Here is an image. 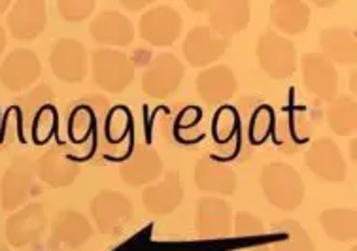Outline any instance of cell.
I'll return each instance as SVG.
<instances>
[{"label":"cell","mask_w":357,"mask_h":251,"mask_svg":"<svg viewBox=\"0 0 357 251\" xmlns=\"http://www.w3.org/2000/svg\"><path fill=\"white\" fill-rule=\"evenodd\" d=\"M261 189L273 206L291 212L305 199V183L293 167L286 162H268L261 170Z\"/></svg>","instance_id":"obj_1"},{"label":"cell","mask_w":357,"mask_h":251,"mask_svg":"<svg viewBox=\"0 0 357 251\" xmlns=\"http://www.w3.org/2000/svg\"><path fill=\"white\" fill-rule=\"evenodd\" d=\"M93 79L102 91L121 93L135 79V63L129 55L112 47H100L91 59Z\"/></svg>","instance_id":"obj_2"},{"label":"cell","mask_w":357,"mask_h":251,"mask_svg":"<svg viewBox=\"0 0 357 251\" xmlns=\"http://www.w3.org/2000/svg\"><path fill=\"white\" fill-rule=\"evenodd\" d=\"M255 55L259 61V66L266 72V76L273 79H287L297 70V50L291 40L286 36L266 31L257 40Z\"/></svg>","instance_id":"obj_3"},{"label":"cell","mask_w":357,"mask_h":251,"mask_svg":"<svg viewBox=\"0 0 357 251\" xmlns=\"http://www.w3.org/2000/svg\"><path fill=\"white\" fill-rule=\"evenodd\" d=\"M89 212L95 219L98 232L116 236L130 225L132 215H135V208L123 193L112 191V189H102L91 200Z\"/></svg>","instance_id":"obj_4"},{"label":"cell","mask_w":357,"mask_h":251,"mask_svg":"<svg viewBox=\"0 0 357 251\" xmlns=\"http://www.w3.org/2000/svg\"><path fill=\"white\" fill-rule=\"evenodd\" d=\"M183 79V65L172 53L157 55L142 76V91L150 98L165 100L174 95Z\"/></svg>","instance_id":"obj_5"},{"label":"cell","mask_w":357,"mask_h":251,"mask_svg":"<svg viewBox=\"0 0 357 251\" xmlns=\"http://www.w3.org/2000/svg\"><path fill=\"white\" fill-rule=\"evenodd\" d=\"M53 74L66 84H79L87 76V52L82 42L74 38H59L50 53Z\"/></svg>","instance_id":"obj_6"},{"label":"cell","mask_w":357,"mask_h":251,"mask_svg":"<svg viewBox=\"0 0 357 251\" xmlns=\"http://www.w3.org/2000/svg\"><path fill=\"white\" fill-rule=\"evenodd\" d=\"M301 70L306 89L324 102H331L337 97L338 74L337 66L331 65L321 53H305L301 57Z\"/></svg>","instance_id":"obj_7"},{"label":"cell","mask_w":357,"mask_h":251,"mask_svg":"<svg viewBox=\"0 0 357 251\" xmlns=\"http://www.w3.org/2000/svg\"><path fill=\"white\" fill-rule=\"evenodd\" d=\"M34 180V162L25 157H13L10 167L2 176L0 181V200L2 208L12 212L15 208H20L26 200Z\"/></svg>","instance_id":"obj_8"},{"label":"cell","mask_w":357,"mask_h":251,"mask_svg":"<svg viewBox=\"0 0 357 251\" xmlns=\"http://www.w3.org/2000/svg\"><path fill=\"white\" fill-rule=\"evenodd\" d=\"M182 33V17L170 6L150 8L140 20V36L150 45H172Z\"/></svg>","instance_id":"obj_9"},{"label":"cell","mask_w":357,"mask_h":251,"mask_svg":"<svg viewBox=\"0 0 357 251\" xmlns=\"http://www.w3.org/2000/svg\"><path fill=\"white\" fill-rule=\"evenodd\" d=\"M229 42L231 40L215 36L210 31V26L197 25L185 36L183 55L193 68H204V66L214 65L215 61L223 57V53L227 52Z\"/></svg>","instance_id":"obj_10"},{"label":"cell","mask_w":357,"mask_h":251,"mask_svg":"<svg viewBox=\"0 0 357 251\" xmlns=\"http://www.w3.org/2000/svg\"><path fill=\"white\" fill-rule=\"evenodd\" d=\"M42 74L38 55L31 50H15L0 65V84L12 93L25 91Z\"/></svg>","instance_id":"obj_11"},{"label":"cell","mask_w":357,"mask_h":251,"mask_svg":"<svg viewBox=\"0 0 357 251\" xmlns=\"http://www.w3.org/2000/svg\"><path fill=\"white\" fill-rule=\"evenodd\" d=\"M306 167L314 176L329 183L346 180V161L331 138H318L306 151Z\"/></svg>","instance_id":"obj_12"},{"label":"cell","mask_w":357,"mask_h":251,"mask_svg":"<svg viewBox=\"0 0 357 251\" xmlns=\"http://www.w3.org/2000/svg\"><path fill=\"white\" fill-rule=\"evenodd\" d=\"M233 210L227 200L218 197H204L197 204L195 231L204 240L225 238L231 234Z\"/></svg>","instance_id":"obj_13"},{"label":"cell","mask_w":357,"mask_h":251,"mask_svg":"<svg viewBox=\"0 0 357 251\" xmlns=\"http://www.w3.org/2000/svg\"><path fill=\"white\" fill-rule=\"evenodd\" d=\"M195 87L202 102L208 106H221L236 95L238 79L227 65L208 66L197 76Z\"/></svg>","instance_id":"obj_14"},{"label":"cell","mask_w":357,"mask_h":251,"mask_svg":"<svg viewBox=\"0 0 357 251\" xmlns=\"http://www.w3.org/2000/svg\"><path fill=\"white\" fill-rule=\"evenodd\" d=\"M252 20V10L246 0H221L208 8L210 31L220 38L231 40L244 31Z\"/></svg>","instance_id":"obj_15"},{"label":"cell","mask_w":357,"mask_h":251,"mask_svg":"<svg viewBox=\"0 0 357 251\" xmlns=\"http://www.w3.org/2000/svg\"><path fill=\"white\" fill-rule=\"evenodd\" d=\"M46 4L42 0H20L13 2L8 12V31L15 40L38 38L46 29Z\"/></svg>","instance_id":"obj_16"},{"label":"cell","mask_w":357,"mask_h":251,"mask_svg":"<svg viewBox=\"0 0 357 251\" xmlns=\"http://www.w3.org/2000/svg\"><path fill=\"white\" fill-rule=\"evenodd\" d=\"M46 225V210L42 204L34 202L10 215L6 221V238L13 248H26L44 234Z\"/></svg>","instance_id":"obj_17"},{"label":"cell","mask_w":357,"mask_h":251,"mask_svg":"<svg viewBox=\"0 0 357 251\" xmlns=\"http://www.w3.org/2000/svg\"><path fill=\"white\" fill-rule=\"evenodd\" d=\"M108 114V102L102 97H91L74 104L68 116V136L72 142L84 144L97 138V119H102Z\"/></svg>","instance_id":"obj_18"},{"label":"cell","mask_w":357,"mask_h":251,"mask_svg":"<svg viewBox=\"0 0 357 251\" xmlns=\"http://www.w3.org/2000/svg\"><path fill=\"white\" fill-rule=\"evenodd\" d=\"M162 172V161L155 149L140 146L119 165L121 180L130 187L148 185L155 181Z\"/></svg>","instance_id":"obj_19"},{"label":"cell","mask_w":357,"mask_h":251,"mask_svg":"<svg viewBox=\"0 0 357 251\" xmlns=\"http://www.w3.org/2000/svg\"><path fill=\"white\" fill-rule=\"evenodd\" d=\"M89 34L100 45L123 47L135 40V26L129 17H125L117 10H104L91 21Z\"/></svg>","instance_id":"obj_20"},{"label":"cell","mask_w":357,"mask_h":251,"mask_svg":"<svg viewBox=\"0 0 357 251\" xmlns=\"http://www.w3.org/2000/svg\"><path fill=\"white\" fill-rule=\"evenodd\" d=\"M183 199V187L182 180H180V172L172 170L165 176V180L155 185H148L142 193V204L144 208L155 215H169L180 206V202Z\"/></svg>","instance_id":"obj_21"},{"label":"cell","mask_w":357,"mask_h":251,"mask_svg":"<svg viewBox=\"0 0 357 251\" xmlns=\"http://www.w3.org/2000/svg\"><path fill=\"white\" fill-rule=\"evenodd\" d=\"M195 185L202 193L233 195L236 191L238 180L234 170L225 162H220L212 157H202L195 165Z\"/></svg>","instance_id":"obj_22"},{"label":"cell","mask_w":357,"mask_h":251,"mask_svg":"<svg viewBox=\"0 0 357 251\" xmlns=\"http://www.w3.org/2000/svg\"><path fill=\"white\" fill-rule=\"evenodd\" d=\"M34 170L40 180L53 189L72 185L82 172L79 165L68 159L65 151L57 148L40 155V159L34 165Z\"/></svg>","instance_id":"obj_23"},{"label":"cell","mask_w":357,"mask_h":251,"mask_svg":"<svg viewBox=\"0 0 357 251\" xmlns=\"http://www.w3.org/2000/svg\"><path fill=\"white\" fill-rule=\"evenodd\" d=\"M91 223L85 219V215L72 208L59 210L52 221L53 242L70 248V250H79L87 240L91 238Z\"/></svg>","instance_id":"obj_24"},{"label":"cell","mask_w":357,"mask_h":251,"mask_svg":"<svg viewBox=\"0 0 357 251\" xmlns=\"http://www.w3.org/2000/svg\"><path fill=\"white\" fill-rule=\"evenodd\" d=\"M319 45L331 65H354L357 59L356 34L346 26H329L319 34Z\"/></svg>","instance_id":"obj_25"},{"label":"cell","mask_w":357,"mask_h":251,"mask_svg":"<svg viewBox=\"0 0 357 251\" xmlns=\"http://www.w3.org/2000/svg\"><path fill=\"white\" fill-rule=\"evenodd\" d=\"M268 17L280 33L287 36L303 34L310 25L312 12L301 0H276L271 4Z\"/></svg>","instance_id":"obj_26"},{"label":"cell","mask_w":357,"mask_h":251,"mask_svg":"<svg viewBox=\"0 0 357 251\" xmlns=\"http://www.w3.org/2000/svg\"><path fill=\"white\" fill-rule=\"evenodd\" d=\"M55 100V93L50 85L42 84L38 87H34L29 95L20 98L17 102L13 104V114L17 116V121H21V130L23 135L31 136V129H33V123L36 119L42 109L50 106Z\"/></svg>","instance_id":"obj_27"},{"label":"cell","mask_w":357,"mask_h":251,"mask_svg":"<svg viewBox=\"0 0 357 251\" xmlns=\"http://www.w3.org/2000/svg\"><path fill=\"white\" fill-rule=\"evenodd\" d=\"M276 234V242L271 251H316L310 234L295 219H280L271 225Z\"/></svg>","instance_id":"obj_28"},{"label":"cell","mask_w":357,"mask_h":251,"mask_svg":"<svg viewBox=\"0 0 357 251\" xmlns=\"http://www.w3.org/2000/svg\"><path fill=\"white\" fill-rule=\"evenodd\" d=\"M321 227L329 238L337 242H354L357 236V213L350 208H331L319 215Z\"/></svg>","instance_id":"obj_29"},{"label":"cell","mask_w":357,"mask_h":251,"mask_svg":"<svg viewBox=\"0 0 357 251\" xmlns=\"http://www.w3.org/2000/svg\"><path fill=\"white\" fill-rule=\"evenodd\" d=\"M327 123L335 135L350 136L357 129V104L356 98L335 97L327 106Z\"/></svg>","instance_id":"obj_30"},{"label":"cell","mask_w":357,"mask_h":251,"mask_svg":"<svg viewBox=\"0 0 357 251\" xmlns=\"http://www.w3.org/2000/svg\"><path fill=\"white\" fill-rule=\"evenodd\" d=\"M236 138H238V117L231 108H221L214 116V142L223 151H229Z\"/></svg>","instance_id":"obj_31"},{"label":"cell","mask_w":357,"mask_h":251,"mask_svg":"<svg viewBox=\"0 0 357 251\" xmlns=\"http://www.w3.org/2000/svg\"><path fill=\"white\" fill-rule=\"evenodd\" d=\"M305 121H308V116H306L303 109H293V112H287L286 116L282 117L280 121V144H284L287 140V136L293 130V144L295 148H299L301 144L305 142L308 135H310V129L305 127Z\"/></svg>","instance_id":"obj_32"},{"label":"cell","mask_w":357,"mask_h":251,"mask_svg":"<svg viewBox=\"0 0 357 251\" xmlns=\"http://www.w3.org/2000/svg\"><path fill=\"white\" fill-rule=\"evenodd\" d=\"M59 15L70 23H79L87 20L95 10L93 0H59L57 2Z\"/></svg>","instance_id":"obj_33"},{"label":"cell","mask_w":357,"mask_h":251,"mask_svg":"<svg viewBox=\"0 0 357 251\" xmlns=\"http://www.w3.org/2000/svg\"><path fill=\"white\" fill-rule=\"evenodd\" d=\"M233 232L234 236H238V238H255V236L265 234V227L261 223V219L254 213L238 212L234 215Z\"/></svg>","instance_id":"obj_34"},{"label":"cell","mask_w":357,"mask_h":251,"mask_svg":"<svg viewBox=\"0 0 357 251\" xmlns=\"http://www.w3.org/2000/svg\"><path fill=\"white\" fill-rule=\"evenodd\" d=\"M53 125H55V112H53L52 104L46 106V108L40 112L36 119L33 123V129H31V138L36 140V142H46L47 136L52 132Z\"/></svg>","instance_id":"obj_35"},{"label":"cell","mask_w":357,"mask_h":251,"mask_svg":"<svg viewBox=\"0 0 357 251\" xmlns=\"http://www.w3.org/2000/svg\"><path fill=\"white\" fill-rule=\"evenodd\" d=\"M121 4H123L125 8H130V10H138V8L150 6V2H148V0H142V2H127V0H123Z\"/></svg>","instance_id":"obj_36"},{"label":"cell","mask_w":357,"mask_h":251,"mask_svg":"<svg viewBox=\"0 0 357 251\" xmlns=\"http://www.w3.org/2000/svg\"><path fill=\"white\" fill-rule=\"evenodd\" d=\"M4 47H6V31L0 25V55L4 53Z\"/></svg>","instance_id":"obj_37"},{"label":"cell","mask_w":357,"mask_h":251,"mask_svg":"<svg viewBox=\"0 0 357 251\" xmlns=\"http://www.w3.org/2000/svg\"><path fill=\"white\" fill-rule=\"evenodd\" d=\"M210 4H212V2H201V4H195V2H191V4H189V8H193V10H206V12H208Z\"/></svg>","instance_id":"obj_38"},{"label":"cell","mask_w":357,"mask_h":251,"mask_svg":"<svg viewBox=\"0 0 357 251\" xmlns=\"http://www.w3.org/2000/svg\"><path fill=\"white\" fill-rule=\"evenodd\" d=\"M10 6H12V2H10V0H0V13L6 12Z\"/></svg>","instance_id":"obj_39"},{"label":"cell","mask_w":357,"mask_h":251,"mask_svg":"<svg viewBox=\"0 0 357 251\" xmlns=\"http://www.w3.org/2000/svg\"><path fill=\"white\" fill-rule=\"evenodd\" d=\"M350 155H351V161H356V140H351L350 144Z\"/></svg>","instance_id":"obj_40"}]
</instances>
